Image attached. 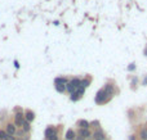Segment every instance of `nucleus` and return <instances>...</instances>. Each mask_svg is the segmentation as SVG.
Here are the masks:
<instances>
[{"instance_id": "1", "label": "nucleus", "mask_w": 147, "mask_h": 140, "mask_svg": "<svg viewBox=\"0 0 147 140\" xmlns=\"http://www.w3.org/2000/svg\"><path fill=\"white\" fill-rule=\"evenodd\" d=\"M25 122V117H23V113H17L14 116V123L17 126H21L22 127V123Z\"/></svg>"}, {"instance_id": "2", "label": "nucleus", "mask_w": 147, "mask_h": 140, "mask_svg": "<svg viewBox=\"0 0 147 140\" xmlns=\"http://www.w3.org/2000/svg\"><path fill=\"white\" fill-rule=\"evenodd\" d=\"M7 135L8 136H14L16 135V126L12 125V123H8L7 125Z\"/></svg>"}, {"instance_id": "3", "label": "nucleus", "mask_w": 147, "mask_h": 140, "mask_svg": "<svg viewBox=\"0 0 147 140\" xmlns=\"http://www.w3.org/2000/svg\"><path fill=\"white\" fill-rule=\"evenodd\" d=\"M106 93H105V90H101V91H98V94H97L96 97V102L97 103H103L105 102V98H106Z\"/></svg>"}, {"instance_id": "4", "label": "nucleus", "mask_w": 147, "mask_h": 140, "mask_svg": "<svg viewBox=\"0 0 147 140\" xmlns=\"http://www.w3.org/2000/svg\"><path fill=\"white\" fill-rule=\"evenodd\" d=\"M45 136L48 139H52L53 136H57V131H56V129H53V127H48L47 129V131H45Z\"/></svg>"}, {"instance_id": "5", "label": "nucleus", "mask_w": 147, "mask_h": 140, "mask_svg": "<svg viewBox=\"0 0 147 140\" xmlns=\"http://www.w3.org/2000/svg\"><path fill=\"white\" fill-rule=\"evenodd\" d=\"M93 138H94V140H105V134H103V131H102V130H97L96 133H94Z\"/></svg>"}, {"instance_id": "6", "label": "nucleus", "mask_w": 147, "mask_h": 140, "mask_svg": "<svg viewBox=\"0 0 147 140\" xmlns=\"http://www.w3.org/2000/svg\"><path fill=\"white\" fill-rule=\"evenodd\" d=\"M79 134H80L81 138H90V131L88 130V129H80V131H79Z\"/></svg>"}, {"instance_id": "7", "label": "nucleus", "mask_w": 147, "mask_h": 140, "mask_svg": "<svg viewBox=\"0 0 147 140\" xmlns=\"http://www.w3.org/2000/svg\"><path fill=\"white\" fill-rule=\"evenodd\" d=\"M78 125H79V127H80V129H88L89 127V122H88V121H85V120L79 121Z\"/></svg>"}, {"instance_id": "8", "label": "nucleus", "mask_w": 147, "mask_h": 140, "mask_svg": "<svg viewBox=\"0 0 147 140\" xmlns=\"http://www.w3.org/2000/svg\"><path fill=\"white\" fill-rule=\"evenodd\" d=\"M140 138L142 139V140H147V129H146V127L141 129V131H140Z\"/></svg>"}, {"instance_id": "9", "label": "nucleus", "mask_w": 147, "mask_h": 140, "mask_svg": "<svg viewBox=\"0 0 147 140\" xmlns=\"http://www.w3.org/2000/svg\"><path fill=\"white\" fill-rule=\"evenodd\" d=\"M22 130L25 131V133H28V131H30V122H28V121L25 120V122L22 123Z\"/></svg>"}, {"instance_id": "10", "label": "nucleus", "mask_w": 147, "mask_h": 140, "mask_svg": "<svg viewBox=\"0 0 147 140\" xmlns=\"http://www.w3.org/2000/svg\"><path fill=\"white\" fill-rule=\"evenodd\" d=\"M34 118H35V115H34V113L31 112V111L26 112V121H28V122H30V121H32Z\"/></svg>"}, {"instance_id": "11", "label": "nucleus", "mask_w": 147, "mask_h": 140, "mask_svg": "<svg viewBox=\"0 0 147 140\" xmlns=\"http://www.w3.org/2000/svg\"><path fill=\"white\" fill-rule=\"evenodd\" d=\"M105 93H106L107 95H112V93H114V87H112V85H107V86L105 87Z\"/></svg>"}, {"instance_id": "12", "label": "nucleus", "mask_w": 147, "mask_h": 140, "mask_svg": "<svg viewBox=\"0 0 147 140\" xmlns=\"http://www.w3.org/2000/svg\"><path fill=\"white\" fill-rule=\"evenodd\" d=\"M74 138H75V133H74V130H67V133H66V139L74 140Z\"/></svg>"}, {"instance_id": "13", "label": "nucleus", "mask_w": 147, "mask_h": 140, "mask_svg": "<svg viewBox=\"0 0 147 140\" xmlns=\"http://www.w3.org/2000/svg\"><path fill=\"white\" fill-rule=\"evenodd\" d=\"M7 139H8L7 133H5V131H3V130H0V140H7Z\"/></svg>"}, {"instance_id": "14", "label": "nucleus", "mask_w": 147, "mask_h": 140, "mask_svg": "<svg viewBox=\"0 0 147 140\" xmlns=\"http://www.w3.org/2000/svg\"><path fill=\"white\" fill-rule=\"evenodd\" d=\"M89 84H90V80H83V81H81V86L83 87H86Z\"/></svg>"}, {"instance_id": "15", "label": "nucleus", "mask_w": 147, "mask_h": 140, "mask_svg": "<svg viewBox=\"0 0 147 140\" xmlns=\"http://www.w3.org/2000/svg\"><path fill=\"white\" fill-rule=\"evenodd\" d=\"M136 68V66H134V64H132V66H129V67H128V69H129V71H133V69H134Z\"/></svg>"}, {"instance_id": "16", "label": "nucleus", "mask_w": 147, "mask_h": 140, "mask_svg": "<svg viewBox=\"0 0 147 140\" xmlns=\"http://www.w3.org/2000/svg\"><path fill=\"white\" fill-rule=\"evenodd\" d=\"M7 140H14V136H8Z\"/></svg>"}, {"instance_id": "17", "label": "nucleus", "mask_w": 147, "mask_h": 140, "mask_svg": "<svg viewBox=\"0 0 147 140\" xmlns=\"http://www.w3.org/2000/svg\"><path fill=\"white\" fill-rule=\"evenodd\" d=\"M143 85H147V79H145V81H143Z\"/></svg>"}, {"instance_id": "18", "label": "nucleus", "mask_w": 147, "mask_h": 140, "mask_svg": "<svg viewBox=\"0 0 147 140\" xmlns=\"http://www.w3.org/2000/svg\"><path fill=\"white\" fill-rule=\"evenodd\" d=\"M18 140H28V138H25V139H22V138H21V139H18Z\"/></svg>"}, {"instance_id": "19", "label": "nucleus", "mask_w": 147, "mask_h": 140, "mask_svg": "<svg viewBox=\"0 0 147 140\" xmlns=\"http://www.w3.org/2000/svg\"><path fill=\"white\" fill-rule=\"evenodd\" d=\"M74 140H75V139H74ZM78 140H81V139H78Z\"/></svg>"}, {"instance_id": "20", "label": "nucleus", "mask_w": 147, "mask_h": 140, "mask_svg": "<svg viewBox=\"0 0 147 140\" xmlns=\"http://www.w3.org/2000/svg\"><path fill=\"white\" fill-rule=\"evenodd\" d=\"M146 50H147V49H146Z\"/></svg>"}]
</instances>
